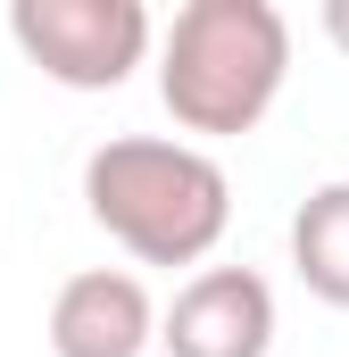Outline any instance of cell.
Segmentation results:
<instances>
[{
    "instance_id": "6da1fadb",
    "label": "cell",
    "mask_w": 349,
    "mask_h": 357,
    "mask_svg": "<svg viewBox=\"0 0 349 357\" xmlns=\"http://www.w3.org/2000/svg\"><path fill=\"white\" fill-rule=\"evenodd\" d=\"M91 225L142 266H200L233 225V175L167 133H117L84 158Z\"/></svg>"
},
{
    "instance_id": "7a4b0ae2",
    "label": "cell",
    "mask_w": 349,
    "mask_h": 357,
    "mask_svg": "<svg viewBox=\"0 0 349 357\" xmlns=\"http://www.w3.org/2000/svg\"><path fill=\"white\" fill-rule=\"evenodd\" d=\"M291 84V25L274 0H183L158 33V100L183 133H258Z\"/></svg>"
},
{
    "instance_id": "3957f363",
    "label": "cell",
    "mask_w": 349,
    "mask_h": 357,
    "mask_svg": "<svg viewBox=\"0 0 349 357\" xmlns=\"http://www.w3.org/2000/svg\"><path fill=\"white\" fill-rule=\"evenodd\" d=\"M8 42L67 91H117L158 42L142 0H8Z\"/></svg>"
},
{
    "instance_id": "277c9868",
    "label": "cell",
    "mask_w": 349,
    "mask_h": 357,
    "mask_svg": "<svg viewBox=\"0 0 349 357\" xmlns=\"http://www.w3.org/2000/svg\"><path fill=\"white\" fill-rule=\"evenodd\" d=\"M167 357H266L274 349V291L258 266H200L158 316Z\"/></svg>"
},
{
    "instance_id": "5b68a950",
    "label": "cell",
    "mask_w": 349,
    "mask_h": 357,
    "mask_svg": "<svg viewBox=\"0 0 349 357\" xmlns=\"http://www.w3.org/2000/svg\"><path fill=\"white\" fill-rule=\"evenodd\" d=\"M158 341V307L142 274L125 266H84L50 299V357H142Z\"/></svg>"
},
{
    "instance_id": "8992f818",
    "label": "cell",
    "mask_w": 349,
    "mask_h": 357,
    "mask_svg": "<svg viewBox=\"0 0 349 357\" xmlns=\"http://www.w3.org/2000/svg\"><path fill=\"white\" fill-rule=\"evenodd\" d=\"M291 266L325 307H349V175L316 183L291 208Z\"/></svg>"
},
{
    "instance_id": "52a82bcc",
    "label": "cell",
    "mask_w": 349,
    "mask_h": 357,
    "mask_svg": "<svg viewBox=\"0 0 349 357\" xmlns=\"http://www.w3.org/2000/svg\"><path fill=\"white\" fill-rule=\"evenodd\" d=\"M325 33H333V50L349 59V0H325Z\"/></svg>"
}]
</instances>
